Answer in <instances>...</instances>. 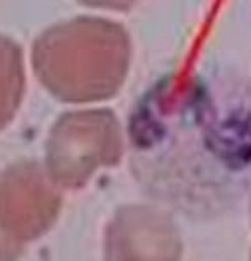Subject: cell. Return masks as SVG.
I'll return each instance as SVG.
<instances>
[{"instance_id": "cell-1", "label": "cell", "mask_w": 251, "mask_h": 261, "mask_svg": "<svg viewBox=\"0 0 251 261\" xmlns=\"http://www.w3.org/2000/svg\"><path fill=\"white\" fill-rule=\"evenodd\" d=\"M120 227V261H181V237L166 215L137 208Z\"/></svg>"}, {"instance_id": "cell-2", "label": "cell", "mask_w": 251, "mask_h": 261, "mask_svg": "<svg viewBox=\"0 0 251 261\" xmlns=\"http://www.w3.org/2000/svg\"><path fill=\"white\" fill-rule=\"evenodd\" d=\"M84 4L89 6H97V7H110L115 11H125L132 4H135V0H82Z\"/></svg>"}]
</instances>
